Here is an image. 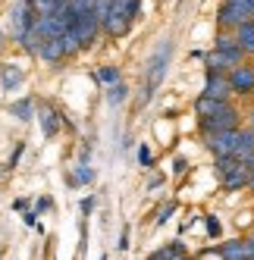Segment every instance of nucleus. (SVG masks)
<instances>
[{
    "label": "nucleus",
    "mask_w": 254,
    "mask_h": 260,
    "mask_svg": "<svg viewBox=\"0 0 254 260\" xmlns=\"http://www.w3.org/2000/svg\"><path fill=\"white\" fill-rule=\"evenodd\" d=\"M245 63L242 50H213L207 53V72H216V76H229L232 69H239Z\"/></svg>",
    "instance_id": "nucleus-1"
},
{
    "label": "nucleus",
    "mask_w": 254,
    "mask_h": 260,
    "mask_svg": "<svg viewBox=\"0 0 254 260\" xmlns=\"http://www.w3.org/2000/svg\"><path fill=\"white\" fill-rule=\"evenodd\" d=\"M69 28L76 31V38H79L82 47H85V44H91L94 35L101 31V19L94 16V10H91V13H72V25H69Z\"/></svg>",
    "instance_id": "nucleus-2"
},
{
    "label": "nucleus",
    "mask_w": 254,
    "mask_h": 260,
    "mask_svg": "<svg viewBox=\"0 0 254 260\" xmlns=\"http://www.w3.org/2000/svg\"><path fill=\"white\" fill-rule=\"evenodd\" d=\"M239 138H242V128H232V132H213V135H207V147L216 157H235V151H239Z\"/></svg>",
    "instance_id": "nucleus-3"
},
{
    "label": "nucleus",
    "mask_w": 254,
    "mask_h": 260,
    "mask_svg": "<svg viewBox=\"0 0 254 260\" xmlns=\"http://www.w3.org/2000/svg\"><path fill=\"white\" fill-rule=\"evenodd\" d=\"M201 128H204L207 135H213V132H232V128H239V110L229 107V110H223V113H216V116H207V119H201Z\"/></svg>",
    "instance_id": "nucleus-4"
},
{
    "label": "nucleus",
    "mask_w": 254,
    "mask_h": 260,
    "mask_svg": "<svg viewBox=\"0 0 254 260\" xmlns=\"http://www.w3.org/2000/svg\"><path fill=\"white\" fill-rule=\"evenodd\" d=\"M229 88H232V94H254V66L251 63H242L239 69H232L229 72Z\"/></svg>",
    "instance_id": "nucleus-5"
},
{
    "label": "nucleus",
    "mask_w": 254,
    "mask_h": 260,
    "mask_svg": "<svg viewBox=\"0 0 254 260\" xmlns=\"http://www.w3.org/2000/svg\"><path fill=\"white\" fill-rule=\"evenodd\" d=\"M232 88H229V76H216V72H207V82H204V98L213 101H229Z\"/></svg>",
    "instance_id": "nucleus-6"
},
{
    "label": "nucleus",
    "mask_w": 254,
    "mask_h": 260,
    "mask_svg": "<svg viewBox=\"0 0 254 260\" xmlns=\"http://www.w3.org/2000/svg\"><path fill=\"white\" fill-rule=\"evenodd\" d=\"M28 7L35 19H47V16H57L63 7H69V0H28Z\"/></svg>",
    "instance_id": "nucleus-7"
},
{
    "label": "nucleus",
    "mask_w": 254,
    "mask_h": 260,
    "mask_svg": "<svg viewBox=\"0 0 254 260\" xmlns=\"http://www.w3.org/2000/svg\"><path fill=\"white\" fill-rule=\"evenodd\" d=\"M248 179H251V170H248L245 163H235L232 170L223 176V185H226L229 191H239V188H245V185H248Z\"/></svg>",
    "instance_id": "nucleus-8"
},
{
    "label": "nucleus",
    "mask_w": 254,
    "mask_h": 260,
    "mask_svg": "<svg viewBox=\"0 0 254 260\" xmlns=\"http://www.w3.org/2000/svg\"><path fill=\"white\" fill-rule=\"evenodd\" d=\"M167 57H170V44H163V50L154 57V63H151V79H148V98H151V91L160 85V79H163V72H167Z\"/></svg>",
    "instance_id": "nucleus-9"
},
{
    "label": "nucleus",
    "mask_w": 254,
    "mask_h": 260,
    "mask_svg": "<svg viewBox=\"0 0 254 260\" xmlns=\"http://www.w3.org/2000/svg\"><path fill=\"white\" fill-rule=\"evenodd\" d=\"M232 104L229 101H213V98H198V104H195V110H198V116L201 119H207V116H216V113H223V110H229Z\"/></svg>",
    "instance_id": "nucleus-10"
},
{
    "label": "nucleus",
    "mask_w": 254,
    "mask_h": 260,
    "mask_svg": "<svg viewBox=\"0 0 254 260\" xmlns=\"http://www.w3.org/2000/svg\"><path fill=\"white\" fill-rule=\"evenodd\" d=\"M235 41H239V47H242L245 57H254V19L245 22L239 31H235Z\"/></svg>",
    "instance_id": "nucleus-11"
},
{
    "label": "nucleus",
    "mask_w": 254,
    "mask_h": 260,
    "mask_svg": "<svg viewBox=\"0 0 254 260\" xmlns=\"http://www.w3.org/2000/svg\"><path fill=\"white\" fill-rule=\"evenodd\" d=\"M38 57H44V60H63V57H66V50H63V38H47Z\"/></svg>",
    "instance_id": "nucleus-12"
},
{
    "label": "nucleus",
    "mask_w": 254,
    "mask_h": 260,
    "mask_svg": "<svg viewBox=\"0 0 254 260\" xmlns=\"http://www.w3.org/2000/svg\"><path fill=\"white\" fill-rule=\"evenodd\" d=\"M220 257H223V260H248L245 241H226V245L220 248Z\"/></svg>",
    "instance_id": "nucleus-13"
},
{
    "label": "nucleus",
    "mask_w": 254,
    "mask_h": 260,
    "mask_svg": "<svg viewBox=\"0 0 254 260\" xmlns=\"http://www.w3.org/2000/svg\"><path fill=\"white\" fill-rule=\"evenodd\" d=\"M213 50H242L239 41H235V31H220V38H216V47Z\"/></svg>",
    "instance_id": "nucleus-14"
},
{
    "label": "nucleus",
    "mask_w": 254,
    "mask_h": 260,
    "mask_svg": "<svg viewBox=\"0 0 254 260\" xmlns=\"http://www.w3.org/2000/svg\"><path fill=\"white\" fill-rule=\"evenodd\" d=\"M98 79L104 85H119V69L116 66H104V69H98Z\"/></svg>",
    "instance_id": "nucleus-15"
},
{
    "label": "nucleus",
    "mask_w": 254,
    "mask_h": 260,
    "mask_svg": "<svg viewBox=\"0 0 254 260\" xmlns=\"http://www.w3.org/2000/svg\"><path fill=\"white\" fill-rule=\"evenodd\" d=\"M13 116L31 119V101H16V104H13Z\"/></svg>",
    "instance_id": "nucleus-16"
},
{
    "label": "nucleus",
    "mask_w": 254,
    "mask_h": 260,
    "mask_svg": "<svg viewBox=\"0 0 254 260\" xmlns=\"http://www.w3.org/2000/svg\"><path fill=\"white\" fill-rule=\"evenodd\" d=\"M107 98H110V104H122V101H125V85H113Z\"/></svg>",
    "instance_id": "nucleus-17"
},
{
    "label": "nucleus",
    "mask_w": 254,
    "mask_h": 260,
    "mask_svg": "<svg viewBox=\"0 0 254 260\" xmlns=\"http://www.w3.org/2000/svg\"><path fill=\"white\" fill-rule=\"evenodd\" d=\"M22 82V72L16 69H4V85H19Z\"/></svg>",
    "instance_id": "nucleus-18"
},
{
    "label": "nucleus",
    "mask_w": 254,
    "mask_h": 260,
    "mask_svg": "<svg viewBox=\"0 0 254 260\" xmlns=\"http://www.w3.org/2000/svg\"><path fill=\"white\" fill-rule=\"evenodd\" d=\"M223 4H235V7H242L251 19H254V0H223Z\"/></svg>",
    "instance_id": "nucleus-19"
},
{
    "label": "nucleus",
    "mask_w": 254,
    "mask_h": 260,
    "mask_svg": "<svg viewBox=\"0 0 254 260\" xmlns=\"http://www.w3.org/2000/svg\"><path fill=\"white\" fill-rule=\"evenodd\" d=\"M50 116H53V113H47V116H44V132H47V135H53V132H57V122H53Z\"/></svg>",
    "instance_id": "nucleus-20"
},
{
    "label": "nucleus",
    "mask_w": 254,
    "mask_h": 260,
    "mask_svg": "<svg viewBox=\"0 0 254 260\" xmlns=\"http://www.w3.org/2000/svg\"><path fill=\"white\" fill-rule=\"evenodd\" d=\"M138 157H141V163H151V151H148V147H141V154H138Z\"/></svg>",
    "instance_id": "nucleus-21"
},
{
    "label": "nucleus",
    "mask_w": 254,
    "mask_h": 260,
    "mask_svg": "<svg viewBox=\"0 0 254 260\" xmlns=\"http://www.w3.org/2000/svg\"><path fill=\"white\" fill-rule=\"evenodd\" d=\"M248 188L254 191V166H251V179H248Z\"/></svg>",
    "instance_id": "nucleus-22"
},
{
    "label": "nucleus",
    "mask_w": 254,
    "mask_h": 260,
    "mask_svg": "<svg viewBox=\"0 0 254 260\" xmlns=\"http://www.w3.org/2000/svg\"><path fill=\"white\" fill-rule=\"evenodd\" d=\"M248 128H254V110L248 113Z\"/></svg>",
    "instance_id": "nucleus-23"
}]
</instances>
